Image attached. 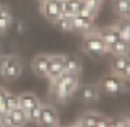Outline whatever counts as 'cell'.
<instances>
[{"label": "cell", "instance_id": "6da1fadb", "mask_svg": "<svg viewBox=\"0 0 130 127\" xmlns=\"http://www.w3.org/2000/svg\"><path fill=\"white\" fill-rule=\"evenodd\" d=\"M80 86V76L70 74V73H62L56 79L50 80V89L52 95L58 103H65L68 101L73 95L77 92Z\"/></svg>", "mask_w": 130, "mask_h": 127}, {"label": "cell", "instance_id": "7a4b0ae2", "mask_svg": "<svg viewBox=\"0 0 130 127\" xmlns=\"http://www.w3.org/2000/svg\"><path fill=\"white\" fill-rule=\"evenodd\" d=\"M82 50L86 53V55H91V56H103L106 53H109V47L103 42V39L98 36L97 33H88L85 38H83V42H82Z\"/></svg>", "mask_w": 130, "mask_h": 127}, {"label": "cell", "instance_id": "3957f363", "mask_svg": "<svg viewBox=\"0 0 130 127\" xmlns=\"http://www.w3.org/2000/svg\"><path fill=\"white\" fill-rule=\"evenodd\" d=\"M97 86L100 89V92H103L106 95H118L121 92H124L123 77L117 76V74H112V73L104 76V77H101Z\"/></svg>", "mask_w": 130, "mask_h": 127}, {"label": "cell", "instance_id": "277c9868", "mask_svg": "<svg viewBox=\"0 0 130 127\" xmlns=\"http://www.w3.org/2000/svg\"><path fill=\"white\" fill-rule=\"evenodd\" d=\"M36 126L41 127H58L59 126V114L58 109L53 104H42L41 103V112L39 120Z\"/></svg>", "mask_w": 130, "mask_h": 127}, {"label": "cell", "instance_id": "5b68a950", "mask_svg": "<svg viewBox=\"0 0 130 127\" xmlns=\"http://www.w3.org/2000/svg\"><path fill=\"white\" fill-rule=\"evenodd\" d=\"M0 123L3 127H24V124L27 123V115L23 109L15 107L9 110L5 117H2Z\"/></svg>", "mask_w": 130, "mask_h": 127}, {"label": "cell", "instance_id": "8992f818", "mask_svg": "<svg viewBox=\"0 0 130 127\" xmlns=\"http://www.w3.org/2000/svg\"><path fill=\"white\" fill-rule=\"evenodd\" d=\"M21 73H23V62H21L20 56L11 55L9 62H8L6 68L3 70V73L0 76L3 79H6V80H15V79H18L21 76Z\"/></svg>", "mask_w": 130, "mask_h": 127}, {"label": "cell", "instance_id": "52a82bcc", "mask_svg": "<svg viewBox=\"0 0 130 127\" xmlns=\"http://www.w3.org/2000/svg\"><path fill=\"white\" fill-rule=\"evenodd\" d=\"M39 9H41V14H42L47 20H50V21L56 20V18L62 14V12H61V2H59V0L41 2V3H39Z\"/></svg>", "mask_w": 130, "mask_h": 127}, {"label": "cell", "instance_id": "ba28073f", "mask_svg": "<svg viewBox=\"0 0 130 127\" xmlns=\"http://www.w3.org/2000/svg\"><path fill=\"white\" fill-rule=\"evenodd\" d=\"M52 55H38L32 61V71L38 77H47L48 73V64Z\"/></svg>", "mask_w": 130, "mask_h": 127}, {"label": "cell", "instance_id": "9c48e42d", "mask_svg": "<svg viewBox=\"0 0 130 127\" xmlns=\"http://www.w3.org/2000/svg\"><path fill=\"white\" fill-rule=\"evenodd\" d=\"M64 73V55H52L50 56V64H48V73L47 79L53 80L58 76Z\"/></svg>", "mask_w": 130, "mask_h": 127}, {"label": "cell", "instance_id": "30bf717a", "mask_svg": "<svg viewBox=\"0 0 130 127\" xmlns=\"http://www.w3.org/2000/svg\"><path fill=\"white\" fill-rule=\"evenodd\" d=\"M77 91H79L80 100L86 104L97 101L98 97H100V89H98L97 85H83V86H79Z\"/></svg>", "mask_w": 130, "mask_h": 127}, {"label": "cell", "instance_id": "8fae6325", "mask_svg": "<svg viewBox=\"0 0 130 127\" xmlns=\"http://www.w3.org/2000/svg\"><path fill=\"white\" fill-rule=\"evenodd\" d=\"M97 35L103 39V42H104L107 47H110L113 42H117V41L120 39V32H118V29H117L115 24H113V26H106V27L98 29Z\"/></svg>", "mask_w": 130, "mask_h": 127}, {"label": "cell", "instance_id": "7c38bea8", "mask_svg": "<svg viewBox=\"0 0 130 127\" xmlns=\"http://www.w3.org/2000/svg\"><path fill=\"white\" fill-rule=\"evenodd\" d=\"M73 21V30L77 32H89L94 26L95 18L92 17H85V15H73L71 17Z\"/></svg>", "mask_w": 130, "mask_h": 127}, {"label": "cell", "instance_id": "4fadbf2b", "mask_svg": "<svg viewBox=\"0 0 130 127\" xmlns=\"http://www.w3.org/2000/svg\"><path fill=\"white\" fill-rule=\"evenodd\" d=\"M64 71L70 74L80 76L82 73V62L74 55H64Z\"/></svg>", "mask_w": 130, "mask_h": 127}, {"label": "cell", "instance_id": "5bb4252c", "mask_svg": "<svg viewBox=\"0 0 130 127\" xmlns=\"http://www.w3.org/2000/svg\"><path fill=\"white\" fill-rule=\"evenodd\" d=\"M38 104H41V101L32 92H23V94L18 95V107L23 109L24 112H29L30 109H33Z\"/></svg>", "mask_w": 130, "mask_h": 127}, {"label": "cell", "instance_id": "9a60e30c", "mask_svg": "<svg viewBox=\"0 0 130 127\" xmlns=\"http://www.w3.org/2000/svg\"><path fill=\"white\" fill-rule=\"evenodd\" d=\"M109 53H112L113 56H129L130 55V42L124 41L123 38H120L117 42H113L109 47Z\"/></svg>", "mask_w": 130, "mask_h": 127}, {"label": "cell", "instance_id": "2e32d148", "mask_svg": "<svg viewBox=\"0 0 130 127\" xmlns=\"http://www.w3.org/2000/svg\"><path fill=\"white\" fill-rule=\"evenodd\" d=\"M130 58L129 56H113V61L110 64V70H112V74H117V76H123L127 64H129Z\"/></svg>", "mask_w": 130, "mask_h": 127}, {"label": "cell", "instance_id": "e0dca14e", "mask_svg": "<svg viewBox=\"0 0 130 127\" xmlns=\"http://www.w3.org/2000/svg\"><path fill=\"white\" fill-rule=\"evenodd\" d=\"M100 114L97 112H86L80 117V120L77 121V126L79 127H95L97 121L100 120Z\"/></svg>", "mask_w": 130, "mask_h": 127}, {"label": "cell", "instance_id": "ac0fdd59", "mask_svg": "<svg viewBox=\"0 0 130 127\" xmlns=\"http://www.w3.org/2000/svg\"><path fill=\"white\" fill-rule=\"evenodd\" d=\"M113 11L120 18H126L130 8V0H112Z\"/></svg>", "mask_w": 130, "mask_h": 127}, {"label": "cell", "instance_id": "d6986e66", "mask_svg": "<svg viewBox=\"0 0 130 127\" xmlns=\"http://www.w3.org/2000/svg\"><path fill=\"white\" fill-rule=\"evenodd\" d=\"M53 24L62 32H71L73 30V21H71V17L61 14L56 20H53Z\"/></svg>", "mask_w": 130, "mask_h": 127}, {"label": "cell", "instance_id": "ffe728a7", "mask_svg": "<svg viewBox=\"0 0 130 127\" xmlns=\"http://www.w3.org/2000/svg\"><path fill=\"white\" fill-rule=\"evenodd\" d=\"M115 26H117V29L120 32V38H123L124 41L130 42V20L121 18Z\"/></svg>", "mask_w": 130, "mask_h": 127}, {"label": "cell", "instance_id": "44dd1931", "mask_svg": "<svg viewBox=\"0 0 130 127\" xmlns=\"http://www.w3.org/2000/svg\"><path fill=\"white\" fill-rule=\"evenodd\" d=\"M11 24H12V15H11L9 9L6 6H3L0 11V32L8 30L11 27Z\"/></svg>", "mask_w": 130, "mask_h": 127}, {"label": "cell", "instance_id": "7402d4cb", "mask_svg": "<svg viewBox=\"0 0 130 127\" xmlns=\"http://www.w3.org/2000/svg\"><path fill=\"white\" fill-rule=\"evenodd\" d=\"M3 104H5V107H6L8 112L12 110V109H15V107H18V95L6 91L5 98H3Z\"/></svg>", "mask_w": 130, "mask_h": 127}, {"label": "cell", "instance_id": "603a6c76", "mask_svg": "<svg viewBox=\"0 0 130 127\" xmlns=\"http://www.w3.org/2000/svg\"><path fill=\"white\" fill-rule=\"evenodd\" d=\"M83 5H85V9L89 11L94 17H97L98 11H100V6H101V2L103 0H82Z\"/></svg>", "mask_w": 130, "mask_h": 127}, {"label": "cell", "instance_id": "cb8c5ba5", "mask_svg": "<svg viewBox=\"0 0 130 127\" xmlns=\"http://www.w3.org/2000/svg\"><path fill=\"white\" fill-rule=\"evenodd\" d=\"M39 112H41V104L35 106L33 109H30V110H29V112H26V115H27V123L38 124V120H39Z\"/></svg>", "mask_w": 130, "mask_h": 127}, {"label": "cell", "instance_id": "d4e9b609", "mask_svg": "<svg viewBox=\"0 0 130 127\" xmlns=\"http://www.w3.org/2000/svg\"><path fill=\"white\" fill-rule=\"evenodd\" d=\"M129 123H130L129 118H126V117H117L115 120L110 121V126L112 127H127Z\"/></svg>", "mask_w": 130, "mask_h": 127}, {"label": "cell", "instance_id": "484cf974", "mask_svg": "<svg viewBox=\"0 0 130 127\" xmlns=\"http://www.w3.org/2000/svg\"><path fill=\"white\" fill-rule=\"evenodd\" d=\"M6 91H8V89H5V88L0 86V118L5 117V115L8 114V110H6V107H5V104H3V98H5Z\"/></svg>", "mask_w": 130, "mask_h": 127}, {"label": "cell", "instance_id": "4316f807", "mask_svg": "<svg viewBox=\"0 0 130 127\" xmlns=\"http://www.w3.org/2000/svg\"><path fill=\"white\" fill-rule=\"evenodd\" d=\"M11 59V55H0V74L3 73V70L6 68V65Z\"/></svg>", "mask_w": 130, "mask_h": 127}, {"label": "cell", "instance_id": "83f0119b", "mask_svg": "<svg viewBox=\"0 0 130 127\" xmlns=\"http://www.w3.org/2000/svg\"><path fill=\"white\" fill-rule=\"evenodd\" d=\"M123 79H130V61L127 64V67H126V70H124V73H123V76H121Z\"/></svg>", "mask_w": 130, "mask_h": 127}, {"label": "cell", "instance_id": "f1b7e54d", "mask_svg": "<svg viewBox=\"0 0 130 127\" xmlns=\"http://www.w3.org/2000/svg\"><path fill=\"white\" fill-rule=\"evenodd\" d=\"M123 85H124V92H130V79H123Z\"/></svg>", "mask_w": 130, "mask_h": 127}, {"label": "cell", "instance_id": "f546056e", "mask_svg": "<svg viewBox=\"0 0 130 127\" xmlns=\"http://www.w3.org/2000/svg\"><path fill=\"white\" fill-rule=\"evenodd\" d=\"M17 26H18V33H23V32H24V24H23L21 21H18Z\"/></svg>", "mask_w": 130, "mask_h": 127}, {"label": "cell", "instance_id": "4dcf8cb0", "mask_svg": "<svg viewBox=\"0 0 130 127\" xmlns=\"http://www.w3.org/2000/svg\"><path fill=\"white\" fill-rule=\"evenodd\" d=\"M41 2H47V0H39V3H41Z\"/></svg>", "mask_w": 130, "mask_h": 127}, {"label": "cell", "instance_id": "1f68e13d", "mask_svg": "<svg viewBox=\"0 0 130 127\" xmlns=\"http://www.w3.org/2000/svg\"><path fill=\"white\" fill-rule=\"evenodd\" d=\"M2 8H3V5H0V11H2Z\"/></svg>", "mask_w": 130, "mask_h": 127}, {"label": "cell", "instance_id": "d6a6232c", "mask_svg": "<svg viewBox=\"0 0 130 127\" xmlns=\"http://www.w3.org/2000/svg\"><path fill=\"white\" fill-rule=\"evenodd\" d=\"M71 127H79V126H71Z\"/></svg>", "mask_w": 130, "mask_h": 127}, {"label": "cell", "instance_id": "836d02e7", "mask_svg": "<svg viewBox=\"0 0 130 127\" xmlns=\"http://www.w3.org/2000/svg\"><path fill=\"white\" fill-rule=\"evenodd\" d=\"M58 127H59V126H58Z\"/></svg>", "mask_w": 130, "mask_h": 127}]
</instances>
